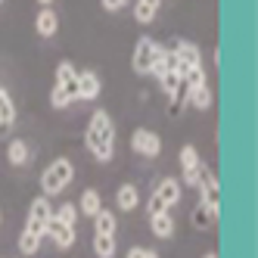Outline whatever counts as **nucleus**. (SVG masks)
Returning a JSON list of instances; mask_svg holds the SVG:
<instances>
[{
    "instance_id": "obj_28",
    "label": "nucleus",
    "mask_w": 258,
    "mask_h": 258,
    "mask_svg": "<svg viewBox=\"0 0 258 258\" xmlns=\"http://www.w3.org/2000/svg\"><path fill=\"white\" fill-rule=\"evenodd\" d=\"M124 258H159V255H156L153 249H146V246H131Z\"/></svg>"
},
{
    "instance_id": "obj_8",
    "label": "nucleus",
    "mask_w": 258,
    "mask_h": 258,
    "mask_svg": "<svg viewBox=\"0 0 258 258\" xmlns=\"http://www.w3.org/2000/svg\"><path fill=\"white\" fill-rule=\"evenodd\" d=\"M153 47H156L153 38H140V41H137L134 56H131V66H134L137 75H150V66H153Z\"/></svg>"
},
{
    "instance_id": "obj_6",
    "label": "nucleus",
    "mask_w": 258,
    "mask_h": 258,
    "mask_svg": "<svg viewBox=\"0 0 258 258\" xmlns=\"http://www.w3.org/2000/svg\"><path fill=\"white\" fill-rule=\"evenodd\" d=\"M44 236H50V239H53V246H59V249H72V246H75V227L62 224V221H56V218H50V221H47Z\"/></svg>"
},
{
    "instance_id": "obj_5",
    "label": "nucleus",
    "mask_w": 258,
    "mask_h": 258,
    "mask_svg": "<svg viewBox=\"0 0 258 258\" xmlns=\"http://www.w3.org/2000/svg\"><path fill=\"white\" fill-rule=\"evenodd\" d=\"M131 150L137 156H146V159H156L162 153V137L156 131H150V127H137V131L131 134Z\"/></svg>"
},
{
    "instance_id": "obj_22",
    "label": "nucleus",
    "mask_w": 258,
    "mask_h": 258,
    "mask_svg": "<svg viewBox=\"0 0 258 258\" xmlns=\"http://www.w3.org/2000/svg\"><path fill=\"white\" fill-rule=\"evenodd\" d=\"M177 159H180V168H183V171H196L199 162H202V159H199V150H196L193 143L180 146V156H177Z\"/></svg>"
},
{
    "instance_id": "obj_19",
    "label": "nucleus",
    "mask_w": 258,
    "mask_h": 258,
    "mask_svg": "<svg viewBox=\"0 0 258 258\" xmlns=\"http://www.w3.org/2000/svg\"><path fill=\"white\" fill-rule=\"evenodd\" d=\"M16 121V103L10 97V90L7 87H0V127H7Z\"/></svg>"
},
{
    "instance_id": "obj_9",
    "label": "nucleus",
    "mask_w": 258,
    "mask_h": 258,
    "mask_svg": "<svg viewBox=\"0 0 258 258\" xmlns=\"http://www.w3.org/2000/svg\"><path fill=\"white\" fill-rule=\"evenodd\" d=\"M168 50L174 53V59H177V62H183L187 69L202 66V50H199L196 44H190V41H171V47H168Z\"/></svg>"
},
{
    "instance_id": "obj_15",
    "label": "nucleus",
    "mask_w": 258,
    "mask_h": 258,
    "mask_svg": "<svg viewBox=\"0 0 258 258\" xmlns=\"http://www.w3.org/2000/svg\"><path fill=\"white\" fill-rule=\"evenodd\" d=\"M187 100H190V106H193V109L206 112V109H212V103H215V94L209 90V84H199V87H190Z\"/></svg>"
},
{
    "instance_id": "obj_13",
    "label": "nucleus",
    "mask_w": 258,
    "mask_h": 258,
    "mask_svg": "<svg viewBox=\"0 0 258 258\" xmlns=\"http://www.w3.org/2000/svg\"><path fill=\"white\" fill-rule=\"evenodd\" d=\"M115 206H118L121 212H134V209L140 206V190L134 187V183H121L118 193H115Z\"/></svg>"
},
{
    "instance_id": "obj_4",
    "label": "nucleus",
    "mask_w": 258,
    "mask_h": 258,
    "mask_svg": "<svg viewBox=\"0 0 258 258\" xmlns=\"http://www.w3.org/2000/svg\"><path fill=\"white\" fill-rule=\"evenodd\" d=\"M50 218H53V206H50V199H47V196H34V199H31V206H28L25 230H28V233L44 236V227H47V221H50Z\"/></svg>"
},
{
    "instance_id": "obj_29",
    "label": "nucleus",
    "mask_w": 258,
    "mask_h": 258,
    "mask_svg": "<svg viewBox=\"0 0 258 258\" xmlns=\"http://www.w3.org/2000/svg\"><path fill=\"white\" fill-rule=\"evenodd\" d=\"M100 4H103V10H109V13H115V10H121V7L127 4V0H100Z\"/></svg>"
},
{
    "instance_id": "obj_11",
    "label": "nucleus",
    "mask_w": 258,
    "mask_h": 258,
    "mask_svg": "<svg viewBox=\"0 0 258 258\" xmlns=\"http://www.w3.org/2000/svg\"><path fill=\"white\" fill-rule=\"evenodd\" d=\"M199 206H206L212 215L221 212V190H218V180L199 183Z\"/></svg>"
},
{
    "instance_id": "obj_17",
    "label": "nucleus",
    "mask_w": 258,
    "mask_h": 258,
    "mask_svg": "<svg viewBox=\"0 0 258 258\" xmlns=\"http://www.w3.org/2000/svg\"><path fill=\"white\" fill-rule=\"evenodd\" d=\"M159 4H162V0H137V4H134V19L140 25H150L156 19V13H159Z\"/></svg>"
},
{
    "instance_id": "obj_25",
    "label": "nucleus",
    "mask_w": 258,
    "mask_h": 258,
    "mask_svg": "<svg viewBox=\"0 0 258 258\" xmlns=\"http://www.w3.org/2000/svg\"><path fill=\"white\" fill-rule=\"evenodd\" d=\"M53 218L62 221V224H69V227H75V221H78V206H75V202H62V206L53 212Z\"/></svg>"
},
{
    "instance_id": "obj_18",
    "label": "nucleus",
    "mask_w": 258,
    "mask_h": 258,
    "mask_svg": "<svg viewBox=\"0 0 258 258\" xmlns=\"http://www.w3.org/2000/svg\"><path fill=\"white\" fill-rule=\"evenodd\" d=\"M115 227H118V221L115 215L109 212V209H100L94 215V233H109V236H115Z\"/></svg>"
},
{
    "instance_id": "obj_33",
    "label": "nucleus",
    "mask_w": 258,
    "mask_h": 258,
    "mask_svg": "<svg viewBox=\"0 0 258 258\" xmlns=\"http://www.w3.org/2000/svg\"><path fill=\"white\" fill-rule=\"evenodd\" d=\"M0 218H4V212H0Z\"/></svg>"
},
{
    "instance_id": "obj_26",
    "label": "nucleus",
    "mask_w": 258,
    "mask_h": 258,
    "mask_svg": "<svg viewBox=\"0 0 258 258\" xmlns=\"http://www.w3.org/2000/svg\"><path fill=\"white\" fill-rule=\"evenodd\" d=\"M159 81H162V90H165V94H168V97H174L177 90H180V84H183V81H180V78L174 75V72H165V75H162Z\"/></svg>"
},
{
    "instance_id": "obj_24",
    "label": "nucleus",
    "mask_w": 258,
    "mask_h": 258,
    "mask_svg": "<svg viewBox=\"0 0 258 258\" xmlns=\"http://www.w3.org/2000/svg\"><path fill=\"white\" fill-rule=\"evenodd\" d=\"M41 239H44V236L22 230V233H19V252H22V255H34V252L41 249Z\"/></svg>"
},
{
    "instance_id": "obj_21",
    "label": "nucleus",
    "mask_w": 258,
    "mask_h": 258,
    "mask_svg": "<svg viewBox=\"0 0 258 258\" xmlns=\"http://www.w3.org/2000/svg\"><path fill=\"white\" fill-rule=\"evenodd\" d=\"M94 252H97V258H112L115 255V236L94 233Z\"/></svg>"
},
{
    "instance_id": "obj_23",
    "label": "nucleus",
    "mask_w": 258,
    "mask_h": 258,
    "mask_svg": "<svg viewBox=\"0 0 258 258\" xmlns=\"http://www.w3.org/2000/svg\"><path fill=\"white\" fill-rule=\"evenodd\" d=\"M215 221H218V215H212L206 206H196V209H193V215H190V224H193L196 230H206V227H212Z\"/></svg>"
},
{
    "instance_id": "obj_16",
    "label": "nucleus",
    "mask_w": 258,
    "mask_h": 258,
    "mask_svg": "<svg viewBox=\"0 0 258 258\" xmlns=\"http://www.w3.org/2000/svg\"><path fill=\"white\" fill-rule=\"evenodd\" d=\"M100 209H103V196H100L94 187L84 190V193H81V199H78V212H81V215H87V218H94Z\"/></svg>"
},
{
    "instance_id": "obj_3",
    "label": "nucleus",
    "mask_w": 258,
    "mask_h": 258,
    "mask_svg": "<svg viewBox=\"0 0 258 258\" xmlns=\"http://www.w3.org/2000/svg\"><path fill=\"white\" fill-rule=\"evenodd\" d=\"M180 196H183L180 180H177V177H165L159 187H156V193L150 196V206H146V212H150V215L168 212L171 206H177V202H180Z\"/></svg>"
},
{
    "instance_id": "obj_14",
    "label": "nucleus",
    "mask_w": 258,
    "mask_h": 258,
    "mask_svg": "<svg viewBox=\"0 0 258 258\" xmlns=\"http://www.w3.org/2000/svg\"><path fill=\"white\" fill-rule=\"evenodd\" d=\"M150 230H153L156 236H162V239L174 236V218H171V212H159V215H150Z\"/></svg>"
},
{
    "instance_id": "obj_12",
    "label": "nucleus",
    "mask_w": 258,
    "mask_h": 258,
    "mask_svg": "<svg viewBox=\"0 0 258 258\" xmlns=\"http://www.w3.org/2000/svg\"><path fill=\"white\" fill-rule=\"evenodd\" d=\"M56 28H59V16L53 13L50 7H44V10L38 13V19H34V31H38L41 38H53V34H56Z\"/></svg>"
},
{
    "instance_id": "obj_1",
    "label": "nucleus",
    "mask_w": 258,
    "mask_h": 258,
    "mask_svg": "<svg viewBox=\"0 0 258 258\" xmlns=\"http://www.w3.org/2000/svg\"><path fill=\"white\" fill-rule=\"evenodd\" d=\"M84 146L97 162H112V156H115V124H112L106 109H97L90 115L87 131H84Z\"/></svg>"
},
{
    "instance_id": "obj_20",
    "label": "nucleus",
    "mask_w": 258,
    "mask_h": 258,
    "mask_svg": "<svg viewBox=\"0 0 258 258\" xmlns=\"http://www.w3.org/2000/svg\"><path fill=\"white\" fill-rule=\"evenodd\" d=\"M7 159H10V165H25L28 162V143L25 140H10V146H7Z\"/></svg>"
},
{
    "instance_id": "obj_7",
    "label": "nucleus",
    "mask_w": 258,
    "mask_h": 258,
    "mask_svg": "<svg viewBox=\"0 0 258 258\" xmlns=\"http://www.w3.org/2000/svg\"><path fill=\"white\" fill-rule=\"evenodd\" d=\"M100 90H103V81H100V75H97L94 69L78 72V100L90 103V100H97V97H100Z\"/></svg>"
},
{
    "instance_id": "obj_31",
    "label": "nucleus",
    "mask_w": 258,
    "mask_h": 258,
    "mask_svg": "<svg viewBox=\"0 0 258 258\" xmlns=\"http://www.w3.org/2000/svg\"><path fill=\"white\" fill-rule=\"evenodd\" d=\"M202 258H218V255H215V252H206V255H202Z\"/></svg>"
},
{
    "instance_id": "obj_27",
    "label": "nucleus",
    "mask_w": 258,
    "mask_h": 258,
    "mask_svg": "<svg viewBox=\"0 0 258 258\" xmlns=\"http://www.w3.org/2000/svg\"><path fill=\"white\" fill-rule=\"evenodd\" d=\"M69 103H72V97L66 94L62 87H56V84H53V90H50V106H53V109H66Z\"/></svg>"
},
{
    "instance_id": "obj_10",
    "label": "nucleus",
    "mask_w": 258,
    "mask_h": 258,
    "mask_svg": "<svg viewBox=\"0 0 258 258\" xmlns=\"http://www.w3.org/2000/svg\"><path fill=\"white\" fill-rule=\"evenodd\" d=\"M53 84L62 87L72 100H78V69L72 62H59L56 66V81H53Z\"/></svg>"
},
{
    "instance_id": "obj_32",
    "label": "nucleus",
    "mask_w": 258,
    "mask_h": 258,
    "mask_svg": "<svg viewBox=\"0 0 258 258\" xmlns=\"http://www.w3.org/2000/svg\"><path fill=\"white\" fill-rule=\"evenodd\" d=\"M0 7H4V0H0Z\"/></svg>"
},
{
    "instance_id": "obj_30",
    "label": "nucleus",
    "mask_w": 258,
    "mask_h": 258,
    "mask_svg": "<svg viewBox=\"0 0 258 258\" xmlns=\"http://www.w3.org/2000/svg\"><path fill=\"white\" fill-rule=\"evenodd\" d=\"M38 4H41V7H53V0H38Z\"/></svg>"
},
{
    "instance_id": "obj_2",
    "label": "nucleus",
    "mask_w": 258,
    "mask_h": 258,
    "mask_svg": "<svg viewBox=\"0 0 258 258\" xmlns=\"http://www.w3.org/2000/svg\"><path fill=\"white\" fill-rule=\"evenodd\" d=\"M72 177H75V165H72V159H53L47 168H44V174H41V196H59L69 183H72Z\"/></svg>"
}]
</instances>
